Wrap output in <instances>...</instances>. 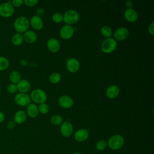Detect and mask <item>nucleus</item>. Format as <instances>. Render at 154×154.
Here are the masks:
<instances>
[{
    "instance_id": "1",
    "label": "nucleus",
    "mask_w": 154,
    "mask_h": 154,
    "mask_svg": "<svg viewBox=\"0 0 154 154\" xmlns=\"http://www.w3.org/2000/svg\"><path fill=\"white\" fill-rule=\"evenodd\" d=\"M13 26L17 33H24L28 30L29 26V20L25 16H19L15 19Z\"/></svg>"
},
{
    "instance_id": "2",
    "label": "nucleus",
    "mask_w": 154,
    "mask_h": 154,
    "mask_svg": "<svg viewBox=\"0 0 154 154\" xmlns=\"http://www.w3.org/2000/svg\"><path fill=\"white\" fill-rule=\"evenodd\" d=\"M125 139L123 136L119 134L113 135L110 137L107 141V145L113 150L120 149L124 145Z\"/></svg>"
},
{
    "instance_id": "3",
    "label": "nucleus",
    "mask_w": 154,
    "mask_h": 154,
    "mask_svg": "<svg viewBox=\"0 0 154 154\" xmlns=\"http://www.w3.org/2000/svg\"><path fill=\"white\" fill-rule=\"evenodd\" d=\"M63 15V22L68 25H73L79 20V14L75 10L70 9L65 11Z\"/></svg>"
},
{
    "instance_id": "4",
    "label": "nucleus",
    "mask_w": 154,
    "mask_h": 154,
    "mask_svg": "<svg viewBox=\"0 0 154 154\" xmlns=\"http://www.w3.org/2000/svg\"><path fill=\"white\" fill-rule=\"evenodd\" d=\"M31 100L34 103L41 104L45 103L47 100V94L46 92L40 88H36L33 90L30 94Z\"/></svg>"
},
{
    "instance_id": "5",
    "label": "nucleus",
    "mask_w": 154,
    "mask_h": 154,
    "mask_svg": "<svg viewBox=\"0 0 154 154\" xmlns=\"http://www.w3.org/2000/svg\"><path fill=\"white\" fill-rule=\"evenodd\" d=\"M117 46V41L112 37L105 39L101 44V50L103 53L110 54L114 52Z\"/></svg>"
},
{
    "instance_id": "6",
    "label": "nucleus",
    "mask_w": 154,
    "mask_h": 154,
    "mask_svg": "<svg viewBox=\"0 0 154 154\" xmlns=\"http://www.w3.org/2000/svg\"><path fill=\"white\" fill-rule=\"evenodd\" d=\"M14 13V8L11 1L2 2L0 4V16L7 18L11 17Z\"/></svg>"
},
{
    "instance_id": "7",
    "label": "nucleus",
    "mask_w": 154,
    "mask_h": 154,
    "mask_svg": "<svg viewBox=\"0 0 154 154\" xmlns=\"http://www.w3.org/2000/svg\"><path fill=\"white\" fill-rule=\"evenodd\" d=\"M31 98L26 93H19L14 96L15 103L20 106H27L31 103Z\"/></svg>"
},
{
    "instance_id": "8",
    "label": "nucleus",
    "mask_w": 154,
    "mask_h": 154,
    "mask_svg": "<svg viewBox=\"0 0 154 154\" xmlns=\"http://www.w3.org/2000/svg\"><path fill=\"white\" fill-rule=\"evenodd\" d=\"M75 32V28L72 25H65L60 30V36L64 40H69L72 37Z\"/></svg>"
},
{
    "instance_id": "9",
    "label": "nucleus",
    "mask_w": 154,
    "mask_h": 154,
    "mask_svg": "<svg viewBox=\"0 0 154 154\" xmlns=\"http://www.w3.org/2000/svg\"><path fill=\"white\" fill-rule=\"evenodd\" d=\"M73 132V127L72 124L68 122H63L60 126V133L64 137H70Z\"/></svg>"
},
{
    "instance_id": "10",
    "label": "nucleus",
    "mask_w": 154,
    "mask_h": 154,
    "mask_svg": "<svg viewBox=\"0 0 154 154\" xmlns=\"http://www.w3.org/2000/svg\"><path fill=\"white\" fill-rule=\"evenodd\" d=\"M58 102L61 107L64 109H69L72 108L74 104L73 99L69 96H61L58 100Z\"/></svg>"
},
{
    "instance_id": "11",
    "label": "nucleus",
    "mask_w": 154,
    "mask_h": 154,
    "mask_svg": "<svg viewBox=\"0 0 154 154\" xmlns=\"http://www.w3.org/2000/svg\"><path fill=\"white\" fill-rule=\"evenodd\" d=\"M129 32L128 29L125 27L118 28L114 32V38L116 40L123 41L128 38L129 36Z\"/></svg>"
},
{
    "instance_id": "12",
    "label": "nucleus",
    "mask_w": 154,
    "mask_h": 154,
    "mask_svg": "<svg viewBox=\"0 0 154 154\" xmlns=\"http://www.w3.org/2000/svg\"><path fill=\"white\" fill-rule=\"evenodd\" d=\"M66 68L69 72L76 73L80 68L79 61L75 58H70L66 61Z\"/></svg>"
},
{
    "instance_id": "13",
    "label": "nucleus",
    "mask_w": 154,
    "mask_h": 154,
    "mask_svg": "<svg viewBox=\"0 0 154 154\" xmlns=\"http://www.w3.org/2000/svg\"><path fill=\"white\" fill-rule=\"evenodd\" d=\"M89 137V132L87 129L82 128L77 130L74 134L75 140L79 143L85 141Z\"/></svg>"
},
{
    "instance_id": "14",
    "label": "nucleus",
    "mask_w": 154,
    "mask_h": 154,
    "mask_svg": "<svg viewBox=\"0 0 154 154\" xmlns=\"http://www.w3.org/2000/svg\"><path fill=\"white\" fill-rule=\"evenodd\" d=\"M29 22V25H31L35 30L40 31L43 28V22L42 17L40 16L34 15L30 18Z\"/></svg>"
},
{
    "instance_id": "15",
    "label": "nucleus",
    "mask_w": 154,
    "mask_h": 154,
    "mask_svg": "<svg viewBox=\"0 0 154 154\" xmlns=\"http://www.w3.org/2000/svg\"><path fill=\"white\" fill-rule=\"evenodd\" d=\"M46 46L48 50L52 53L58 52L61 48L59 41L55 38H50L48 39L46 42Z\"/></svg>"
},
{
    "instance_id": "16",
    "label": "nucleus",
    "mask_w": 154,
    "mask_h": 154,
    "mask_svg": "<svg viewBox=\"0 0 154 154\" xmlns=\"http://www.w3.org/2000/svg\"><path fill=\"white\" fill-rule=\"evenodd\" d=\"M23 40L27 43L32 44L36 42L38 38L37 33L32 30H27L23 34Z\"/></svg>"
},
{
    "instance_id": "17",
    "label": "nucleus",
    "mask_w": 154,
    "mask_h": 154,
    "mask_svg": "<svg viewBox=\"0 0 154 154\" xmlns=\"http://www.w3.org/2000/svg\"><path fill=\"white\" fill-rule=\"evenodd\" d=\"M17 91H19V93H26L28 91H29L31 88V83L27 79H21L17 84Z\"/></svg>"
},
{
    "instance_id": "18",
    "label": "nucleus",
    "mask_w": 154,
    "mask_h": 154,
    "mask_svg": "<svg viewBox=\"0 0 154 154\" xmlns=\"http://www.w3.org/2000/svg\"><path fill=\"white\" fill-rule=\"evenodd\" d=\"M120 93V88L116 85H111L109 86L106 91V95L108 98L113 99L116 98Z\"/></svg>"
},
{
    "instance_id": "19",
    "label": "nucleus",
    "mask_w": 154,
    "mask_h": 154,
    "mask_svg": "<svg viewBox=\"0 0 154 154\" xmlns=\"http://www.w3.org/2000/svg\"><path fill=\"white\" fill-rule=\"evenodd\" d=\"M125 19L129 22H135L138 19V14L133 8H127L124 12Z\"/></svg>"
},
{
    "instance_id": "20",
    "label": "nucleus",
    "mask_w": 154,
    "mask_h": 154,
    "mask_svg": "<svg viewBox=\"0 0 154 154\" xmlns=\"http://www.w3.org/2000/svg\"><path fill=\"white\" fill-rule=\"evenodd\" d=\"M25 112L30 118H35L37 117L39 113L38 106L35 103H31L26 106Z\"/></svg>"
},
{
    "instance_id": "21",
    "label": "nucleus",
    "mask_w": 154,
    "mask_h": 154,
    "mask_svg": "<svg viewBox=\"0 0 154 154\" xmlns=\"http://www.w3.org/2000/svg\"><path fill=\"white\" fill-rule=\"evenodd\" d=\"M27 119V115L26 112L23 110H19L16 111L14 116V121L16 124L23 123Z\"/></svg>"
},
{
    "instance_id": "22",
    "label": "nucleus",
    "mask_w": 154,
    "mask_h": 154,
    "mask_svg": "<svg viewBox=\"0 0 154 154\" xmlns=\"http://www.w3.org/2000/svg\"><path fill=\"white\" fill-rule=\"evenodd\" d=\"M11 43L13 45L18 46L21 45L23 43V34L20 33H17L16 32L14 34L11 39Z\"/></svg>"
},
{
    "instance_id": "23",
    "label": "nucleus",
    "mask_w": 154,
    "mask_h": 154,
    "mask_svg": "<svg viewBox=\"0 0 154 154\" xmlns=\"http://www.w3.org/2000/svg\"><path fill=\"white\" fill-rule=\"evenodd\" d=\"M9 79L11 83L17 84L22 79L20 73L17 70L11 71L9 74Z\"/></svg>"
},
{
    "instance_id": "24",
    "label": "nucleus",
    "mask_w": 154,
    "mask_h": 154,
    "mask_svg": "<svg viewBox=\"0 0 154 154\" xmlns=\"http://www.w3.org/2000/svg\"><path fill=\"white\" fill-rule=\"evenodd\" d=\"M49 80L51 83L53 84H57L61 81V75L58 72H54L50 75L49 77Z\"/></svg>"
},
{
    "instance_id": "25",
    "label": "nucleus",
    "mask_w": 154,
    "mask_h": 154,
    "mask_svg": "<svg viewBox=\"0 0 154 154\" xmlns=\"http://www.w3.org/2000/svg\"><path fill=\"white\" fill-rule=\"evenodd\" d=\"M100 32H101V34L103 37H106V38H110L112 35V29L108 26H106V25L103 26L100 29Z\"/></svg>"
},
{
    "instance_id": "26",
    "label": "nucleus",
    "mask_w": 154,
    "mask_h": 154,
    "mask_svg": "<svg viewBox=\"0 0 154 154\" xmlns=\"http://www.w3.org/2000/svg\"><path fill=\"white\" fill-rule=\"evenodd\" d=\"M50 122L54 126L61 125L63 122V118L60 115H54L51 117Z\"/></svg>"
},
{
    "instance_id": "27",
    "label": "nucleus",
    "mask_w": 154,
    "mask_h": 154,
    "mask_svg": "<svg viewBox=\"0 0 154 154\" xmlns=\"http://www.w3.org/2000/svg\"><path fill=\"white\" fill-rule=\"evenodd\" d=\"M10 65L8 60L3 56H0V71L7 70Z\"/></svg>"
},
{
    "instance_id": "28",
    "label": "nucleus",
    "mask_w": 154,
    "mask_h": 154,
    "mask_svg": "<svg viewBox=\"0 0 154 154\" xmlns=\"http://www.w3.org/2000/svg\"><path fill=\"white\" fill-rule=\"evenodd\" d=\"M107 141L105 140H100L96 144V149L99 151L104 150L107 147Z\"/></svg>"
},
{
    "instance_id": "29",
    "label": "nucleus",
    "mask_w": 154,
    "mask_h": 154,
    "mask_svg": "<svg viewBox=\"0 0 154 154\" xmlns=\"http://www.w3.org/2000/svg\"><path fill=\"white\" fill-rule=\"evenodd\" d=\"M38 112L42 114H46L49 110V105L46 103H43L41 104H39L38 106Z\"/></svg>"
},
{
    "instance_id": "30",
    "label": "nucleus",
    "mask_w": 154,
    "mask_h": 154,
    "mask_svg": "<svg viewBox=\"0 0 154 154\" xmlns=\"http://www.w3.org/2000/svg\"><path fill=\"white\" fill-rule=\"evenodd\" d=\"M52 20L55 23H61L63 21V15L61 13H55L52 16Z\"/></svg>"
},
{
    "instance_id": "31",
    "label": "nucleus",
    "mask_w": 154,
    "mask_h": 154,
    "mask_svg": "<svg viewBox=\"0 0 154 154\" xmlns=\"http://www.w3.org/2000/svg\"><path fill=\"white\" fill-rule=\"evenodd\" d=\"M7 90V91L8 93H10L11 94H14V93H16V91H17V85H16V84L10 83V84L8 85Z\"/></svg>"
},
{
    "instance_id": "32",
    "label": "nucleus",
    "mask_w": 154,
    "mask_h": 154,
    "mask_svg": "<svg viewBox=\"0 0 154 154\" xmlns=\"http://www.w3.org/2000/svg\"><path fill=\"white\" fill-rule=\"evenodd\" d=\"M23 3L28 7H34L38 3V0H24Z\"/></svg>"
},
{
    "instance_id": "33",
    "label": "nucleus",
    "mask_w": 154,
    "mask_h": 154,
    "mask_svg": "<svg viewBox=\"0 0 154 154\" xmlns=\"http://www.w3.org/2000/svg\"><path fill=\"white\" fill-rule=\"evenodd\" d=\"M11 3L13 7H20L23 3V1L22 0H12L11 1Z\"/></svg>"
},
{
    "instance_id": "34",
    "label": "nucleus",
    "mask_w": 154,
    "mask_h": 154,
    "mask_svg": "<svg viewBox=\"0 0 154 154\" xmlns=\"http://www.w3.org/2000/svg\"><path fill=\"white\" fill-rule=\"evenodd\" d=\"M16 123L14 120H10L7 124V128L10 130L13 129L16 127Z\"/></svg>"
},
{
    "instance_id": "35",
    "label": "nucleus",
    "mask_w": 154,
    "mask_h": 154,
    "mask_svg": "<svg viewBox=\"0 0 154 154\" xmlns=\"http://www.w3.org/2000/svg\"><path fill=\"white\" fill-rule=\"evenodd\" d=\"M148 32L152 35H154V22H152L148 26Z\"/></svg>"
},
{
    "instance_id": "36",
    "label": "nucleus",
    "mask_w": 154,
    "mask_h": 154,
    "mask_svg": "<svg viewBox=\"0 0 154 154\" xmlns=\"http://www.w3.org/2000/svg\"><path fill=\"white\" fill-rule=\"evenodd\" d=\"M125 4H126V6L127 8H132L134 2L131 0H128V1H126Z\"/></svg>"
},
{
    "instance_id": "37",
    "label": "nucleus",
    "mask_w": 154,
    "mask_h": 154,
    "mask_svg": "<svg viewBox=\"0 0 154 154\" xmlns=\"http://www.w3.org/2000/svg\"><path fill=\"white\" fill-rule=\"evenodd\" d=\"M45 11H44V9L42 8H37V11H36V15L38 16H40L41 17L42 15H43Z\"/></svg>"
},
{
    "instance_id": "38",
    "label": "nucleus",
    "mask_w": 154,
    "mask_h": 154,
    "mask_svg": "<svg viewBox=\"0 0 154 154\" xmlns=\"http://www.w3.org/2000/svg\"><path fill=\"white\" fill-rule=\"evenodd\" d=\"M5 118V117L4 114L2 111H0V123H2V122H4Z\"/></svg>"
},
{
    "instance_id": "39",
    "label": "nucleus",
    "mask_w": 154,
    "mask_h": 154,
    "mask_svg": "<svg viewBox=\"0 0 154 154\" xmlns=\"http://www.w3.org/2000/svg\"><path fill=\"white\" fill-rule=\"evenodd\" d=\"M20 64L22 66H26L28 64V62L26 60L22 59V60H20Z\"/></svg>"
},
{
    "instance_id": "40",
    "label": "nucleus",
    "mask_w": 154,
    "mask_h": 154,
    "mask_svg": "<svg viewBox=\"0 0 154 154\" xmlns=\"http://www.w3.org/2000/svg\"><path fill=\"white\" fill-rule=\"evenodd\" d=\"M72 154H82V153H81L79 152H75V153H73Z\"/></svg>"
},
{
    "instance_id": "41",
    "label": "nucleus",
    "mask_w": 154,
    "mask_h": 154,
    "mask_svg": "<svg viewBox=\"0 0 154 154\" xmlns=\"http://www.w3.org/2000/svg\"><path fill=\"white\" fill-rule=\"evenodd\" d=\"M1 87H0V93H1Z\"/></svg>"
}]
</instances>
